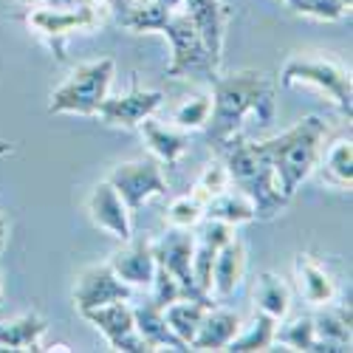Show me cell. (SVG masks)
Listing matches in <instances>:
<instances>
[{
  "label": "cell",
  "instance_id": "cell-1",
  "mask_svg": "<svg viewBox=\"0 0 353 353\" xmlns=\"http://www.w3.org/2000/svg\"><path fill=\"white\" fill-rule=\"evenodd\" d=\"M207 79L212 82V113L203 128H207V141L212 150H221L241 130L249 113L257 116L260 125L274 122V91L263 71L246 68L226 77L215 71Z\"/></svg>",
  "mask_w": 353,
  "mask_h": 353
},
{
  "label": "cell",
  "instance_id": "cell-2",
  "mask_svg": "<svg viewBox=\"0 0 353 353\" xmlns=\"http://www.w3.org/2000/svg\"><path fill=\"white\" fill-rule=\"evenodd\" d=\"M122 26L133 34L159 32L170 40L172 60L167 65V77H187L192 71L212 77L218 71V63L210 57L181 0H147L141 6H130L122 14Z\"/></svg>",
  "mask_w": 353,
  "mask_h": 353
},
{
  "label": "cell",
  "instance_id": "cell-3",
  "mask_svg": "<svg viewBox=\"0 0 353 353\" xmlns=\"http://www.w3.org/2000/svg\"><path fill=\"white\" fill-rule=\"evenodd\" d=\"M218 153L223 156L229 184H234L252 201L254 221H272L288 203V198L280 192L277 175H274L269 159L260 153L257 141H249L241 133H234Z\"/></svg>",
  "mask_w": 353,
  "mask_h": 353
},
{
  "label": "cell",
  "instance_id": "cell-4",
  "mask_svg": "<svg viewBox=\"0 0 353 353\" xmlns=\"http://www.w3.org/2000/svg\"><path fill=\"white\" fill-rule=\"evenodd\" d=\"M322 139H325V122L319 116H305L303 122L288 128L285 133L257 141L260 153L269 159L280 192L291 201L294 192L300 190V184L314 172L322 156Z\"/></svg>",
  "mask_w": 353,
  "mask_h": 353
},
{
  "label": "cell",
  "instance_id": "cell-5",
  "mask_svg": "<svg viewBox=\"0 0 353 353\" xmlns=\"http://www.w3.org/2000/svg\"><path fill=\"white\" fill-rule=\"evenodd\" d=\"M116 63L110 57L79 65L57 91L48 102V116L60 113H77V116H97L99 102L108 97V88L113 79Z\"/></svg>",
  "mask_w": 353,
  "mask_h": 353
},
{
  "label": "cell",
  "instance_id": "cell-6",
  "mask_svg": "<svg viewBox=\"0 0 353 353\" xmlns=\"http://www.w3.org/2000/svg\"><path fill=\"white\" fill-rule=\"evenodd\" d=\"M297 82L314 85L316 91L328 94L331 102L339 108V113L350 122L353 82H350V71H345L336 60H325V57H294L280 71V88H291Z\"/></svg>",
  "mask_w": 353,
  "mask_h": 353
},
{
  "label": "cell",
  "instance_id": "cell-7",
  "mask_svg": "<svg viewBox=\"0 0 353 353\" xmlns=\"http://www.w3.org/2000/svg\"><path fill=\"white\" fill-rule=\"evenodd\" d=\"M26 26L40 34L57 60H65V37L99 26L97 0H68L65 6H37L26 14Z\"/></svg>",
  "mask_w": 353,
  "mask_h": 353
},
{
  "label": "cell",
  "instance_id": "cell-8",
  "mask_svg": "<svg viewBox=\"0 0 353 353\" xmlns=\"http://www.w3.org/2000/svg\"><path fill=\"white\" fill-rule=\"evenodd\" d=\"M108 181L122 195L130 215L150 198L167 195V179H164V172H161L156 159H136V161H125L119 167H113Z\"/></svg>",
  "mask_w": 353,
  "mask_h": 353
},
{
  "label": "cell",
  "instance_id": "cell-9",
  "mask_svg": "<svg viewBox=\"0 0 353 353\" xmlns=\"http://www.w3.org/2000/svg\"><path fill=\"white\" fill-rule=\"evenodd\" d=\"M192 241H195L192 229L172 226L159 241L150 243V249L156 257V266H161L164 272H170L175 280H179L190 300H210V294H203L198 288L195 274H192Z\"/></svg>",
  "mask_w": 353,
  "mask_h": 353
},
{
  "label": "cell",
  "instance_id": "cell-10",
  "mask_svg": "<svg viewBox=\"0 0 353 353\" xmlns=\"http://www.w3.org/2000/svg\"><path fill=\"white\" fill-rule=\"evenodd\" d=\"M164 102V94L161 91H144V88L139 85V79L133 77V85H130V94L125 97H105L99 102V110L97 116L110 125V128H139L141 119H147V116H153Z\"/></svg>",
  "mask_w": 353,
  "mask_h": 353
},
{
  "label": "cell",
  "instance_id": "cell-11",
  "mask_svg": "<svg viewBox=\"0 0 353 353\" xmlns=\"http://www.w3.org/2000/svg\"><path fill=\"white\" fill-rule=\"evenodd\" d=\"M91 325L105 334V339L110 342L113 350L119 353H147V347L141 342V336L136 334V322H133V308L119 300V303H110V305H102V308H91L82 314Z\"/></svg>",
  "mask_w": 353,
  "mask_h": 353
},
{
  "label": "cell",
  "instance_id": "cell-12",
  "mask_svg": "<svg viewBox=\"0 0 353 353\" xmlns=\"http://www.w3.org/2000/svg\"><path fill=\"white\" fill-rule=\"evenodd\" d=\"M133 288L116 277V272L108 266V263H99V266L85 269L77 288H74V305L79 314L91 311V308H102L119 300H130Z\"/></svg>",
  "mask_w": 353,
  "mask_h": 353
},
{
  "label": "cell",
  "instance_id": "cell-13",
  "mask_svg": "<svg viewBox=\"0 0 353 353\" xmlns=\"http://www.w3.org/2000/svg\"><path fill=\"white\" fill-rule=\"evenodd\" d=\"M88 212H91V221L110 232L116 241H130L133 238V223H130V210L125 207L122 195L110 187V181H99L88 198Z\"/></svg>",
  "mask_w": 353,
  "mask_h": 353
},
{
  "label": "cell",
  "instance_id": "cell-14",
  "mask_svg": "<svg viewBox=\"0 0 353 353\" xmlns=\"http://www.w3.org/2000/svg\"><path fill=\"white\" fill-rule=\"evenodd\" d=\"M234 234V226L229 223H221V221H210L203 218L195 241H192V274H195V283L203 294L212 291V263L221 252V246Z\"/></svg>",
  "mask_w": 353,
  "mask_h": 353
},
{
  "label": "cell",
  "instance_id": "cell-15",
  "mask_svg": "<svg viewBox=\"0 0 353 353\" xmlns=\"http://www.w3.org/2000/svg\"><path fill=\"white\" fill-rule=\"evenodd\" d=\"M184 12L195 23L198 34L207 46L210 57L221 65V54H223V34H226V23L232 17L229 6L221 0H181Z\"/></svg>",
  "mask_w": 353,
  "mask_h": 353
},
{
  "label": "cell",
  "instance_id": "cell-16",
  "mask_svg": "<svg viewBox=\"0 0 353 353\" xmlns=\"http://www.w3.org/2000/svg\"><path fill=\"white\" fill-rule=\"evenodd\" d=\"M128 246L116 249L110 254V263L108 266L116 272V277L125 280L130 288L133 285H150L153 283V274H156V257H153V249H150V241H125Z\"/></svg>",
  "mask_w": 353,
  "mask_h": 353
},
{
  "label": "cell",
  "instance_id": "cell-17",
  "mask_svg": "<svg viewBox=\"0 0 353 353\" xmlns=\"http://www.w3.org/2000/svg\"><path fill=\"white\" fill-rule=\"evenodd\" d=\"M133 322H136V334L150 350H175V353H187L190 345L172 334V328L164 319V308H159L153 300H147L133 308Z\"/></svg>",
  "mask_w": 353,
  "mask_h": 353
},
{
  "label": "cell",
  "instance_id": "cell-18",
  "mask_svg": "<svg viewBox=\"0 0 353 353\" xmlns=\"http://www.w3.org/2000/svg\"><path fill=\"white\" fill-rule=\"evenodd\" d=\"M241 331V316L226 308H210L190 342V350H223L232 336Z\"/></svg>",
  "mask_w": 353,
  "mask_h": 353
},
{
  "label": "cell",
  "instance_id": "cell-19",
  "mask_svg": "<svg viewBox=\"0 0 353 353\" xmlns=\"http://www.w3.org/2000/svg\"><path fill=\"white\" fill-rule=\"evenodd\" d=\"M243 272H246V246L232 234L212 263V288L221 300L232 297L234 288L243 280Z\"/></svg>",
  "mask_w": 353,
  "mask_h": 353
},
{
  "label": "cell",
  "instance_id": "cell-20",
  "mask_svg": "<svg viewBox=\"0 0 353 353\" xmlns=\"http://www.w3.org/2000/svg\"><path fill=\"white\" fill-rule=\"evenodd\" d=\"M294 274H297V285H300V294L305 297V303H311L316 308L334 303V297H336L334 277L322 269L311 254H297V260H294Z\"/></svg>",
  "mask_w": 353,
  "mask_h": 353
},
{
  "label": "cell",
  "instance_id": "cell-21",
  "mask_svg": "<svg viewBox=\"0 0 353 353\" xmlns=\"http://www.w3.org/2000/svg\"><path fill=\"white\" fill-rule=\"evenodd\" d=\"M48 322L37 314L28 311L17 319L0 322V350H34L40 353V336L46 334Z\"/></svg>",
  "mask_w": 353,
  "mask_h": 353
},
{
  "label": "cell",
  "instance_id": "cell-22",
  "mask_svg": "<svg viewBox=\"0 0 353 353\" xmlns=\"http://www.w3.org/2000/svg\"><path fill=\"white\" fill-rule=\"evenodd\" d=\"M314 319V334L316 339L334 345L339 353H350V305H319V311L311 316Z\"/></svg>",
  "mask_w": 353,
  "mask_h": 353
},
{
  "label": "cell",
  "instance_id": "cell-23",
  "mask_svg": "<svg viewBox=\"0 0 353 353\" xmlns=\"http://www.w3.org/2000/svg\"><path fill=\"white\" fill-rule=\"evenodd\" d=\"M141 136L147 141V147L153 150V156L164 164H175L187 150H190V136L181 133V130H172V128H164L159 122H153L150 116L141 119Z\"/></svg>",
  "mask_w": 353,
  "mask_h": 353
},
{
  "label": "cell",
  "instance_id": "cell-24",
  "mask_svg": "<svg viewBox=\"0 0 353 353\" xmlns=\"http://www.w3.org/2000/svg\"><path fill=\"white\" fill-rule=\"evenodd\" d=\"M274 342L285 345L288 350H305V353H339L334 345L316 339L314 319L311 316H294L285 325L274 328Z\"/></svg>",
  "mask_w": 353,
  "mask_h": 353
},
{
  "label": "cell",
  "instance_id": "cell-25",
  "mask_svg": "<svg viewBox=\"0 0 353 353\" xmlns=\"http://www.w3.org/2000/svg\"><path fill=\"white\" fill-rule=\"evenodd\" d=\"M210 308H212V300H190V297H184V300H175V303H170L164 308V319H167V325L172 328V334L190 345L195 331H198V325H201L203 314H207Z\"/></svg>",
  "mask_w": 353,
  "mask_h": 353
},
{
  "label": "cell",
  "instance_id": "cell-26",
  "mask_svg": "<svg viewBox=\"0 0 353 353\" xmlns=\"http://www.w3.org/2000/svg\"><path fill=\"white\" fill-rule=\"evenodd\" d=\"M203 218L238 226V223L254 221V207H252V201L243 192H226L223 190V192H218L215 198L207 201V207H203Z\"/></svg>",
  "mask_w": 353,
  "mask_h": 353
},
{
  "label": "cell",
  "instance_id": "cell-27",
  "mask_svg": "<svg viewBox=\"0 0 353 353\" xmlns=\"http://www.w3.org/2000/svg\"><path fill=\"white\" fill-rule=\"evenodd\" d=\"M254 305H257V311L269 314L280 322L291 305V294H288V285L283 283V277H277L274 272H263L254 283Z\"/></svg>",
  "mask_w": 353,
  "mask_h": 353
},
{
  "label": "cell",
  "instance_id": "cell-28",
  "mask_svg": "<svg viewBox=\"0 0 353 353\" xmlns=\"http://www.w3.org/2000/svg\"><path fill=\"white\" fill-rule=\"evenodd\" d=\"M274 328H277V319L257 311L254 319L249 322V328L241 334H234L232 342L223 347L229 353H257V350H269L274 345Z\"/></svg>",
  "mask_w": 353,
  "mask_h": 353
},
{
  "label": "cell",
  "instance_id": "cell-29",
  "mask_svg": "<svg viewBox=\"0 0 353 353\" xmlns=\"http://www.w3.org/2000/svg\"><path fill=\"white\" fill-rule=\"evenodd\" d=\"M325 179L339 190H350L353 184V144L350 139H339L331 144L325 156Z\"/></svg>",
  "mask_w": 353,
  "mask_h": 353
},
{
  "label": "cell",
  "instance_id": "cell-30",
  "mask_svg": "<svg viewBox=\"0 0 353 353\" xmlns=\"http://www.w3.org/2000/svg\"><path fill=\"white\" fill-rule=\"evenodd\" d=\"M210 113H212V97H192L172 110V122L179 130H198L210 122Z\"/></svg>",
  "mask_w": 353,
  "mask_h": 353
},
{
  "label": "cell",
  "instance_id": "cell-31",
  "mask_svg": "<svg viewBox=\"0 0 353 353\" xmlns=\"http://www.w3.org/2000/svg\"><path fill=\"white\" fill-rule=\"evenodd\" d=\"M288 9H294L297 14H305V17H314V20L336 23L350 14V0H294Z\"/></svg>",
  "mask_w": 353,
  "mask_h": 353
},
{
  "label": "cell",
  "instance_id": "cell-32",
  "mask_svg": "<svg viewBox=\"0 0 353 353\" xmlns=\"http://www.w3.org/2000/svg\"><path fill=\"white\" fill-rule=\"evenodd\" d=\"M223 190H229V172H226V164L212 161V164L203 167V172L198 175V184H195V190H192V198H198L203 207H207V201L215 198V195L223 192Z\"/></svg>",
  "mask_w": 353,
  "mask_h": 353
},
{
  "label": "cell",
  "instance_id": "cell-33",
  "mask_svg": "<svg viewBox=\"0 0 353 353\" xmlns=\"http://www.w3.org/2000/svg\"><path fill=\"white\" fill-rule=\"evenodd\" d=\"M170 226H179V229H195L203 221V203L192 195H181L170 203L167 210Z\"/></svg>",
  "mask_w": 353,
  "mask_h": 353
},
{
  "label": "cell",
  "instance_id": "cell-34",
  "mask_svg": "<svg viewBox=\"0 0 353 353\" xmlns=\"http://www.w3.org/2000/svg\"><path fill=\"white\" fill-rule=\"evenodd\" d=\"M153 303L159 305V308H167L170 303H175V300H184L187 294H184V288H181V283L175 280L170 272H164L161 266H156V274H153Z\"/></svg>",
  "mask_w": 353,
  "mask_h": 353
},
{
  "label": "cell",
  "instance_id": "cell-35",
  "mask_svg": "<svg viewBox=\"0 0 353 353\" xmlns=\"http://www.w3.org/2000/svg\"><path fill=\"white\" fill-rule=\"evenodd\" d=\"M6 241H9V226H6L3 215H0V254H3V249H6Z\"/></svg>",
  "mask_w": 353,
  "mask_h": 353
},
{
  "label": "cell",
  "instance_id": "cell-36",
  "mask_svg": "<svg viewBox=\"0 0 353 353\" xmlns=\"http://www.w3.org/2000/svg\"><path fill=\"white\" fill-rule=\"evenodd\" d=\"M14 150H17L14 141H0V156H12Z\"/></svg>",
  "mask_w": 353,
  "mask_h": 353
},
{
  "label": "cell",
  "instance_id": "cell-37",
  "mask_svg": "<svg viewBox=\"0 0 353 353\" xmlns=\"http://www.w3.org/2000/svg\"><path fill=\"white\" fill-rule=\"evenodd\" d=\"M0 277H3V263H0ZM0 300H3V288H0Z\"/></svg>",
  "mask_w": 353,
  "mask_h": 353
},
{
  "label": "cell",
  "instance_id": "cell-38",
  "mask_svg": "<svg viewBox=\"0 0 353 353\" xmlns=\"http://www.w3.org/2000/svg\"><path fill=\"white\" fill-rule=\"evenodd\" d=\"M285 3H288V6H291V3H294V0H285Z\"/></svg>",
  "mask_w": 353,
  "mask_h": 353
},
{
  "label": "cell",
  "instance_id": "cell-39",
  "mask_svg": "<svg viewBox=\"0 0 353 353\" xmlns=\"http://www.w3.org/2000/svg\"><path fill=\"white\" fill-rule=\"evenodd\" d=\"M97 3H105V0H97Z\"/></svg>",
  "mask_w": 353,
  "mask_h": 353
}]
</instances>
